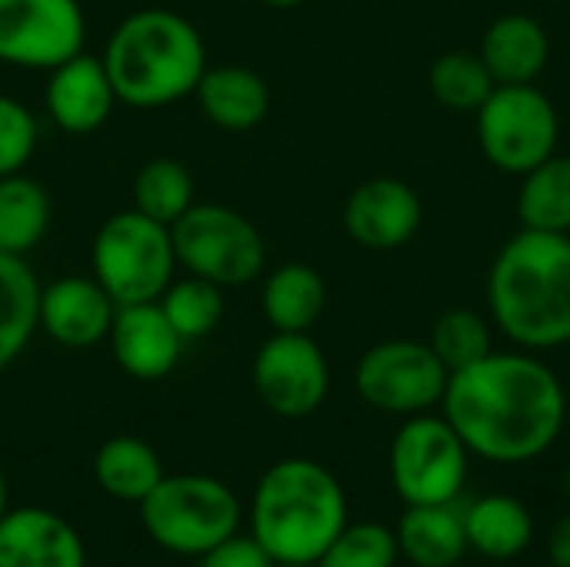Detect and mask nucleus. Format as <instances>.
<instances>
[{
    "label": "nucleus",
    "instance_id": "24",
    "mask_svg": "<svg viewBox=\"0 0 570 567\" xmlns=\"http://www.w3.org/2000/svg\"><path fill=\"white\" fill-rule=\"evenodd\" d=\"M94 478L110 498L140 505L160 485L164 465L147 441L120 434V438H110L100 444V451L94 458Z\"/></svg>",
    "mask_w": 570,
    "mask_h": 567
},
{
    "label": "nucleus",
    "instance_id": "31",
    "mask_svg": "<svg viewBox=\"0 0 570 567\" xmlns=\"http://www.w3.org/2000/svg\"><path fill=\"white\" fill-rule=\"evenodd\" d=\"M397 558V535L377 521H361L341 528V535L327 545L317 567H394Z\"/></svg>",
    "mask_w": 570,
    "mask_h": 567
},
{
    "label": "nucleus",
    "instance_id": "34",
    "mask_svg": "<svg viewBox=\"0 0 570 567\" xmlns=\"http://www.w3.org/2000/svg\"><path fill=\"white\" fill-rule=\"evenodd\" d=\"M548 555L554 567H570V511L564 518H558L551 538H548Z\"/></svg>",
    "mask_w": 570,
    "mask_h": 567
},
{
    "label": "nucleus",
    "instance_id": "33",
    "mask_svg": "<svg viewBox=\"0 0 570 567\" xmlns=\"http://www.w3.org/2000/svg\"><path fill=\"white\" fill-rule=\"evenodd\" d=\"M197 567H274L271 555L257 545L254 535H230L220 545H214L210 551L200 555Z\"/></svg>",
    "mask_w": 570,
    "mask_h": 567
},
{
    "label": "nucleus",
    "instance_id": "37",
    "mask_svg": "<svg viewBox=\"0 0 570 567\" xmlns=\"http://www.w3.org/2000/svg\"><path fill=\"white\" fill-rule=\"evenodd\" d=\"M564 498H568V501H570V471H568V475H564Z\"/></svg>",
    "mask_w": 570,
    "mask_h": 567
},
{
    "label": "nucleus",
    "instance_id": "15",
    "mask_svg": "<svg viewBox=\"0 0 570 567\" xmlns=\"http://www.w3.org/2000/svg\"><path fill=\"white\" fill-rule=\"evenodd\" d=\"M110 351L124 374L134 381H160L167 378L184 351V338L174 331L157 301L120 304L110 324Z\"/></svg>",
    "mask_w": 570,
    "mask_h": 567
},
{
    "label": "nucleus",
    "instance_id": "5",
    "mask_svg": "<svg viewBox=\"0 0 570 567\" xmlns=\"http://www.w3.org/2000/svg\"><path fill=\"white\" fill-rule=\"evenodd\" d=\"M147 535L170 555L200 558L240 525L237 495L207 475H164L140 501Z\"/></svg>",
    "mask_w": 570,
    "mask_h": 567
},
{
    "label": "nucleus",
    "instance_id": "23",
    "mask_svg": "<svg viewBox=\"0 0 570 567\" xmlns=\"http://www.w3.org/2000/svg\"><path fill=\"white\" fill-rule=\"evenodd\" d=\"M40 331V281L23 257L0 251V371H7Z\"/></svg>",
    "mask_w": 570,
    "mask_h": 567
},
{
    "label": "nucleus",
    "instance_id": "26",
    "mask_svg": "<svg viewBox=\"0 0 570 567\" xmlns=\"http://www.w3.org/2000/svg\"><path fill=\"white\" fill-rule=\"evenodd\" d=\"M518 214L531 231L570 234V157L551 154L544 164L524 174Z\"/></svg>",
    "mask_w": 570,
    "mask_h": 567
},
{
    "label": "nucleus",
    "instance_id": "14",
    "mask_svg": "<svg viewBox=\"0 0 570 567\" xmlns=\"http://www.w3.org/2000/svg\"><path fill=\"white\" fill-rule=\"evenodd\" d=\"M47 74L50 77L43 87V107L60 130L94 134L110 120L117 94L100 57L80 50Z\"/></svg>",
    "mask_w": 570,
    "mask_h": 567
},
{
    "label": "nucleus",
    "instance_id": "19",
    "mask_svg": "<svg viewBox=\"0 0 570 567\" xmlns=\"http://www.w3.org/2000/svg\"><path fill=\"white\" fill-rule=\"evenodd\" d=\"M204 117L224 130H250L271 110V90L264 77L240 63L207 67L194 87Z\"/></svg>",
    "mask_w": 570,
    "mask_h": 567
},
{
    "label": "nucleus",
    "instance_id": "8",
    "mask_svg": "<svg viewBox=\"0 0 570 567\" xmlns=\"http://www.w3.org/2000/svg\"><path fill=\"white\" fill-rule=\"evenodd\" d=\"M561 120L551 97L534 84H498L478 107V140L484 157L524 177L551 154H558Z\"/></svg>",
    "mask_w": 570,
    "mask_h": 567
},
{
    "label": "nucleus",
    "instance_id": "13",
    "mask_svg": "<svg viewBox=\"0 0 570 567\" xmlns=\"http://www.w3.org/2000/svg\"><path fill=\"white\" fill-rule=\"evenodd\" d=\"M424 207L411 184L374 177L351 190L344 204V231L364 251H397L421 231Z\"/></svg>",
    "mask_w": 570,
    "mask_h": 567
},
{
    "label": "nucleus",
    "instance_id": "28",
    "mask_svg": "<svg viewBox=\"0 0 570 567\" xmlns=\"http://www.w3.org/2000/svg\"><path fill=\"white\" fill-rule=\"evenodd\" d=\"M428 87L448 110H458V114L474 110L478 114V107L491 97V90L498 84H494L491 70L484 67L481 53L448 50L431 63Z\"/></svg>",
    "mask_w": 570,
    "mask_h": 567
},
{
    "label": "nucleus",
    "instance_id": "16",
    "mask_svg": "<svg viewBox=\"0 0 570 567\" xmlns=\"http://www.w3.org/2000/svg\"><path fill=\"white\" fill-rule=\"evenodd\" d=\"M117 304L97 277H60L40 287V331L60 348H94L107 341Z\"/></svg>",
    "mask_w": 570,
    "mask_h": 567
},
{
    "label": "nucleus",
    "instance_id": "38",
    "mask_svg": "<svg viewBox=\"0 0 570 567\" xmlns=\"http://www.w3.org/2000/svg\"><path fill=\"white\" fill-rule=\"evenodd\" d=\"M274 567H317V565H274Z\"/></svg>",
    "mask_w": 570,
    "mask_h": 567
},
{
    "label": "nucleus",
    "instance_id": "30",
    "mask_svg": "<svg viewBox=\"0 0 570 567\" xmlns=\"http://www.w3.org/2000/svg\"><path fill=\"white\" fill-rule=\"evenodd\" d=\"M428 344L438 354V361L448 368V374H454L494 354V331H491V321L481 317L478 311L454 307L434 321Z\"/></svg>",
    "mask_w": 570,
    "mask_h": 567
},
{
    "label": "nucleus",
    "instance_id": "22",
    "mask_svg": "<svg viewBox=\"0 0 570 567\" xmlns=\"http://www.w3.org/2000/svg\"><path fill=\"white\" fill-rule=\"evenodd\" d=\"M468 548L491 561H511L528 551L534 538L531 511L511 495H488L464 508Z\"/></svg>",
    "mask_w": 570,
    "mask_h": 567
},
{
    "label": "nucleus",
    "instance_id": "18",
    "mask_svg": "<svg viewBox=\"0 0 570 567\" xmlns=\"http://www.w3.org/2000/svg\"><path fill=\"white\" fill-rule=\"evenodd\" d=\"M481 60L494 84H534L551 57V37L531 13H504L481 37Z\"/></svg>",
    "mask_w": 570,
    "mask_h": 567
},
{
    "label": "nucleus",
    "instance_id": "25",
    "mask_svg": "<svg viewBox=\"0 0 570 567\" xmlns=\"http://www.w3.org/2000/svg\"><path fill=\"white\" fill-rule=\"evenodd\" d=\"M50 227V194L23 170L0 177V251L27 257Z\"/></svg>",
    "mask_w": 570,
    "mask_h": 567
},
{
    "label": "nucleus",
    "instance_id": "7",
    "mask_svg": "<svg viewBox=\"0 0 570 567\" xmlns=\"http://www.w3.org/2000/svg\"><path fill=\"white\" fill-rule=\"evenodd\" d=\"M177 264L217 287H240L264 274L267 244L250 217L227 204H190L174 224Z\"/></svg>",
    "mask_w": 570,
    "mask_h": 567
},
{
    "label": "nucleus",
    "instance_id": "29",
    "mask_svg": "<svg viewBox=\"0 0 570 567\" xmlns=\"http://www.w3.org/2000/svg\"><path fill=\"white\" fill-rule=\"evenodd\" d=\"M157 304L167 314V321L174 324V331L187 344V341L207 338L220 324V317H224V287L187 274L184 281H170Z\"/></svg>",
    "mask_w": 570,
    "mask_h": 567
},
{
    "label": "nucleus",
    "instance_id": "1",
    "mask_svg": "<svg viewBox=\"0 0 570 567\" xmlns=\"http://www.w3.org/2000/svg\"><path fill=\"white\" fill-rule=\"evenodd\" d=\"M441 404L468 451L494 465L541 458L561 438L568 418L558 374L524 351H494L454 371Z\"/></svg>",
    "mask_w": 570,
    "mask_h": 567
},
{
    "label": "nucleus",
    "instance_id": "4",
    "mask_svg": "<svg viewBox=\"0 0 570 567\" xmlns=\"http://www.w3.org/2000/svg\"><path fill=\"white\" fill-rule=\"evenodd\" d=\"M347 525L341 481L311 458H287L264 471L250 501V535L274 565H317Z\"/></svg>",
    "mask_w": 570,
    "mask_h": 567
},
{
    "label": "nucleus",
    "instance_id": "6",
    "mask_svg": "<svg viewBox=\"0 0 570 567\" xmlns=\"http://www.w3.org/2000/svg\"><path fill=\"white\" fill-rule=\"evenodd\" d=\"M90 267L97 284L114 297L117 307L160 301L177 267L170 227L150 221L134 207L117 211L100 224L94 237Z\"/></svg>",
    "mask_w": 570,
    "mask_h": 567
},
{
    "label": "nucleus",
    "instance_id": "32",
    "mask_svg": "<svg viewBox=\"0 0 570 567\" xmlns=\"http://www.w3.org/2000/svg\"><path fill=\"white\" fill-rule=\"evenodd\" d=\"M37 117L20 100L0 94V177L23 170L37 150Z\"/></svg>",
    "mask_w": 570,
    "mask_h": 567
},
{
    "label": "nucleus",
    "instance_id": "21",
    "mask_svg": "<svg viewBox=\"0 0 570 567\" xmlns=\"http://www.w3.org/2000/svg\"><path fill=\"white\" fill-rule=\"evenodd\" d=\"M327 307L324 277L301 261H287L264 277L261 311L274 331H311Z\"/></svg>",
    "mask_w": 570,
    "mask_h": 567
},
{
    "label": "nucleus",
    "instance_id": "9",
    "mask_svg": "<svg viewBox=\"0 0 570 567\" xmlns=\"http://www.w3.org/2000/svg\"><path fill=\"white\" fill-rule=\"evenodd\" d=\"M468 444L448 418L411 414L391 444V481L404 505L458 501L468 481Z\"/></svg>",
    "mask_w": 570,
    "mask_h": 567
},
{
    "label": "nucleus",
    "instance_id": "36",
    "mask_svg": "<svg viewBox=\"0 0 570 567\" xmlns=\"http://www.w3.org/2000/svg\"><path fill=\"white\" fill-rule=\"evenodd\" d=\"M7 515V478H3V471H0V518Z\"/></svg>",
    "mask_w": 570,
    "mask_h": 567
},
{
    "label": "nucleus",
    "instance_id": "3",
    "mask_svg": "<svg viewBox=\"0 0 570 567\" xmlns=\"http://www.w3.org/2000/svg\"><path fill=\"white\" fill-rule=\"evenodd\" d=\"M104 67L117 104L150 110L194 94L207 70V47L200 30L174 10H137L124 17L104 50Z\"/></svg>",
    "mask_w": 570,
    "mask_h": 567
},
{
    "label": "nucleus",
    "instance_id": "20",
    "mask_svg": "<svg viewBox=\"0 0 570 567\" xmlns=\"http://www.w3.org/2000/svg\"><path fill=\"white\" fill-rule=\"evenodd\" d=\"M397 548L414 567H454L468 551L464 511L448 505H411L401 518Z\"/></svg>",
    "mask_w": 570,
    "mask_h": 567
},
{
    "label": "nucleus",
    "instance_id": "27",
    "mask_svg": "<svg viewBox=\"0 0 570 567\" xmlns=\"http://www.w3.org/2000/svg\"><path fill=\"white\" fill-rule=\"evenodd\" d=\"M194 204V177L174 157L147 160L134 177V211L147 214L150 221L174 224Z\"/></svg>",
    "mask_w": 570,
    "mask_h": 567
},
{
    "label": "nucleus",
    "instance_id": "35",
    "mask_svg": "<svg viewBox=\"0 0 570 567\" xmlns=\"http://www.w3.org/2000/svg\"><path fill=\"white\" fill-rule=\"evenodd\" d=\"M267 7H277V10H291V7H301L304 0H264Z\"/></svg>",
    "mask_w": 570,
    "mask_h": 567
},
{
    "label": "nucleus",
    "instance_id": "11",
    "mask_svg": "<svg viewBox=\"0 0 570 567\" xmlns=\"http://www.w3.org/2000/svg\"><path fill=\"white\" fill-rule=\"evenodd\" d=\"M250 381L271 414L307 418L327 398L331 368L311 331H274L254 354Z\"/></svg>",
    "mask_w": 570,
    "mask_h": 567
},
{
    "label": "nucleus",
    "instance_id": "2",
    "mask_svg": "<svg viewBox=\"0 0 570 567\" xmlns=\"http://www.w3.org/2000/svg\"><path fill=\"white\" fill-rule=\"evenodd\" d=\"M498 331L524 351L570 344V234L518 231L488 274Z\"/></svg>",
    "mask_w": 570,
    "mask_h": 567
},
{
    "label": "nucleus",
    "instance_id": "17",
    "mask_svg": "<svg viewBox=\"0 0 570 567\" xmlns=\"http://www.w3.org/2000/svg\"><path fill=\"white\" fill-rule=\"evenodd\" d=\"M0 567H87V551L60 515L17 508L0 518Z\"/></svg>",
    "mask_w": 570,
    "mask_h": 567
},
{
    "label": "nucleus",
    "instance_id": "10",
    "mask_svg": "<svg viewBox=\"0 0 570 567\" xmlns=\"http://www.w3.org/2000/svg\"><path fill=\"white\" fill-rule=\"evenodd\" d=\"M448 381V368L421 341H381L364 351L354 371V388L374 411L407 418L441 404Z\"/></svg>",
    "mask_w": 570,
    "mask_h": 567
},
{
    "label": "nucleus",
    "instance_id": "12",
    "mask_svg": "<svg viewBox=\"0 0 570 567\" xmlns=\"http://www.w3.org/2000/svg\"><path fill=\"white\" fill-rule=\"evenodd\" d=\"M87 17L77 0H0V63L53 70L83 50Z\"/></svg>",
    "mask_w": 570,
    "mask_h": 567
}]
</instances>
